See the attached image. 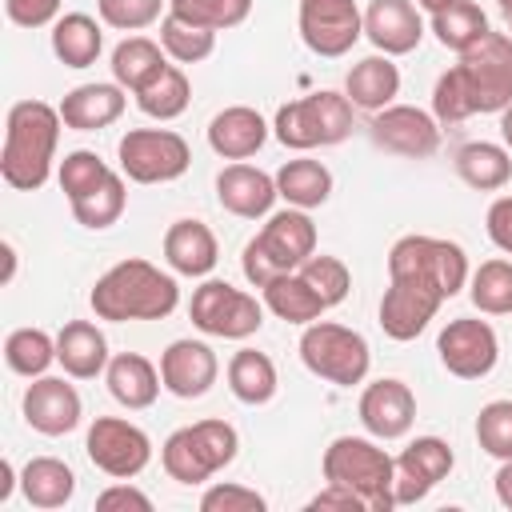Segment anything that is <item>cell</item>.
<instances>
[{"label": "cell", "instance_id": "6da1fadb", "mask_svg": "<svg viewBox=\"0 0 512 512\" xmlns=\"http://www.w3.org/2000/svg\"><path fill=\"white\" fill-rule=\"evenodd\" d=\"M96 320L128 324V320H164L180 304V288L172 272H160L152 260L128 256L112 264L88 292Z\"/></svg>", "mask_w": 512, "mask_h": 512}, {"label": "cell", "instance_id": "7a4b0ae2", "mask_svg": "<svg viewBox=\"0 0 512 512\" xmlns=\"http://www.w3.org/2000/svg\"><path fill=\"white\" fill-rule=\"evenodd\" d=\"M60 108L44 100H16L4 124L0 148V176L16 192H36L52 176L56 144H60Z\"/></svg>", "mask_w": 512, "mask_h": 512}, {"label": "cell", "instance_id": "3957f363", "mask_svg": "<svg viewBox=\"0 0 512 512\" xmlns=\"http://www.w3.org/2000/svg\"><path fill=\"white\" fill-rule=\"evenodd\" d=\"M324 480L356 492L368 512H392L396 508V456H388L376 436H336L324 448Z\"/></svg>", "mask_w": 512, "mask_h": 512}, {"label": "cell", "instance_id": "277c9868", "mask_svg": "<svg viewBox=\"0 0 512 512\" xmlns=\"http://www.w3.org/2000/svg\"><path fill=\"white\" fill-rule=\"evenodd\" d=\"M312 252H316V224L304 208L288 204L284 212H272L268 224L244 244L240 268H244V280L252 288H264L268 280L296 272Z\"/></svg>", "mask_w": 512, "mask_h": 512}, {"label": "cell", "instance_id": "5b68a950", "mask_svg": "<svg viewBox=\"0 0 512 512\" xmlns=\"http://www.w3.org/2000/svg\"><path fill=\"white\" fill-rule=\"evenodd\" d=\"M236 448H240V436L228 420H196V424L176 428L164 440L160 460L176 484L192 488V484L212 480L220 468H228L236 460Z\"/></svg>", "mask_w": 512, "mask_h": 512}, {"label": "cell", "instance_id": "8992f818", "mask_svg": "<svg viewBox=\"0 0 512 512\" xmlns=\"http://www.w3.org/2000/svg\"><path fill=\"white\" fill-rule=\"evenodd\" d=\"M272 132L292 152H312L348 140L352 132V100L344 92H312L300 100H288L276 108Z\"/></svg>", "mask_w": 512, "mask_h": 512}, {"label": "cell", "instance_id": "52a82bcc", "mask_svg": "<svg viewBox=\"0 0 512 512\" xmlns=\"http://www.w3.org/2000/svg\"><path fill=\"white\" fill-rule=\"evenodd\" d=\"M300 360L312 376L336 388H352V384H364L372 368V348L356 328H344L336 320H312L304 324V336H300Z\"/></svg>", "mask_w": 512, "mask_h": 512}, {"label": "cell", "instance_id": "ba28073f", "mask_svg": "<svg viewBox=\"0 0 512 512\" xmlns=\"http://www.w3.org/2000/svg\"><path fill=\"white\" fill-rule=\"evenodd\" d=\"M452 76L464 92L468 112H504L512 104V40L504 32H488L480 44L460 52Z\"/></svg>", "mask_w": 512, "mask_h": 512}, {"label": "cell", "instance_id": "9c48e42d", "mask_svg": "<svg viewBox=\"0 0 512 512\" xmlns=\"http://www.w3.org/2000/svg\"><path fill=\"white\" fill-rule=\"evenodd\" d=\"M388 276H408L428 288H436L444 300H452L468 284V256L456 240L440 236H400L388 248Z\"/></svg>", "mask_w": 512, "mask_h": 512}, {"label": "cell", "instance_id": "30bf717a", "mask_svg": "<svg viewBox=\"0 0 512 512\" xmlns=\"http://www.w3.org/2000/svg\"><path fill=\"white\" fill-rule=\"evenodd\" d=\"M116 156L132 184H172L192 164L188 140L172 128H128L116 144Z\"/></svg>", "mask_w": 512, "mask_h": 512}, {"label": "cell", "instance_id": "8fae6325", "mask_svg": "<svg viewBox=\"0 0 512 512\" xmlns=\"http://www.w3.org/2000/svg\"><path fill=\"white\" fill-rule=\"evenodd\" d=\"M188 316H192V324L204 336H216V340H248L264 324V304L256 296L232 288L228 280H204L192 292Z\"/></svg>", "mask_w": 512, "mask_h": 512}, {"label": "cell", "instance_id": "7c38bea8", "mask_svg": "<svg viewBox=\"0 0 512 512\" xmlns=\"http://www.w3.org/2000/svg\"><path fill=\"white\" fill-rule=\"evenodd\" d=\"M84 452L88 460L112 476V480H132L148 468L152 460V440L140 424L124 420V416H96L92 428H88V440H84Z\"/></svg>", "mask_w": 512, "mask_h": 512}, {"label": "cell", "instance_id": "4fadbf2b", "mask_svg": "<svg viewBox=\"0 0 512 512\" xmlns=\"http://www.w3.org/2000/svg\"><path fill=\"white\" fill-rule=\"evenodd\" d=\"M364 36V12L356 0H300V40L316 56H348Z\"/></svg>", "mask_w": 512, "mask_h": 512}, {"label": "cell", "instance_id": "5bb4252c", "mask_svg": "<svg viewBox=\"0 0 512 512\" xmlns=\"http://www.w3.org/2000/svg\"><path fill=\"white\" fill-rule=\"evenodd\" d=\"M368 136L376 140V148H384L392 156L428 160L440 148V120L412 104H388V108L372 112Z\"/></svg>", "mask_w": 512, "mask_h": 512}, {"label": "cell", "instance_id": "9a60e30c", "mask_svg": "<svg viewBox=\"0 0 512 512\" xmlns=\"http://www.w3.org/2000/svg\"><path fill=\"white\" fill-rule=\"evenodd\" d=\"M436 352H440V364L460 376V380H484L496 360H500V340L492 332L488 320H476V316H460V320H448L444 332L436 336Z\"/></svg>", "mask_w": 512, "mask_h": 512}, {"label": "cell", "instance_id": "2e32d148", "mask_svg": "<svg viewBox=\"0 0 512 512\" xmlns=\"http://www.w3.org/2000/svg\"><path fill=\"white\" fill-rule=\"evenodd\" d=\"M444 296L420 280H408V276H392V284L384 288L380 296V328L384 336L392 340H416L440 312Z\"/></svg>", "mask_w": 512, "mask_h": 512}, {"label": "cell", "instance_id": "e0dca14e", "mask_svg": "<svg viewBox=\"0 0 512 512\" xmlns=\"http://www.w3.org/2000/svg\"><path fill=\"white\" fill-rule=\"evenodd\" d=\"M24 420L32 432L40 436H68L72 428H80L84 420V404H80V392L64 380V376H36L28 388H24Z\"/></svg>", "mask_w": 512, "mask_h": 512}, {"label": "cell", "instance_id": "ac0fdd59", "mask_svg": "<svg viewBox=\"0 0 512 512\" xmlns=\"http://www.w3.org/2000/svg\"><path fill=\"white\" fill-rule=\"evenodd\" d=\"M456 456L440 436H416L400 456H396V508L400 504H420L448 472H452Z\"/></svg>", "mask_w": 512, "mask_h": 512}, {"label": "cell", "instance_id": "d6986e66", "mask_svg": "<svg viewBox=\"0 0 512 512\" xmlns=\"http://www.w3.org/2000/svg\"><path fill=\"white\" fill-rule=\"evenodd\" d=\"M356 412H360V424L368 428V436L400 440L416 424V396H412V388L404 380L384 376V380H372L360 392V408Z\"/></svg>", "mask_w": 512, "mask_h": 512}, {"label": "cell", "instance_id": "ffe728a7", "mask_svg": "<svg viewBox=\"0 0 512 512\" xmlns=\"http://www.w3.org/2000/svg\"><path fill=\"white\" fill-rule=\"evenodd\" d=\"M364 36L384 56H408L424 40V12L416 0H368Z\"/></svg>", "mask_w": 512, "mask_h": 512}, {"label": "cell", "instance_id": "44dd1931", "mask_svg": "<svg viewBox=\"0 0 512 512\" xmlns=\"http://www.w3.org/2000/svg\"><path fill=\"white\" fill-rule=\"evenodd\" d=\"M216 376H220V360L204 340H172L160 352L164 392H172L180 400H200L204 392H212Z\"/></svg>", "mask_w": 512, "mask_h": 512}, {"label": "cell", "instance_id": "7402d4cb", "mask_svg": "<svg viewBox=\"0 0 512 512\" xmlns=\"http://www.w3.org/2000/svg\"><path fill=\"white\" fill-rule=\"evenodd\" d=\"M276 176H268L264 168H252L244 160L220 168L216 176V200L224 212L240 216V220H260V216H272V204H276Z\"/></svg>", "mask_w": 512, "mask_h": 512}, {"label": "cell", "instance_id": "603a6c76", "mask_svg": "<svg viewBox=\"0 0 512 512\" xmlns=\"http://www.w3.org/2000/svg\"><path fill=\"white\" fill-rule=\"evenodd\" d=\"M124 104H128V96L112 80V84H76L72 92H64V100L56 108H60L64 128L100 132V128H108V124H116L124 116Z\"/></svg>", "mask_w": 512, "mask_h": 512}, {"label": "cell", "instance_id": "cb8c5ba5", "mask_svg": "<svg viewBox=\"0 0 512 512\" xmlns=\"http://www.w3.org/2000/svg\"><path fill=\"white\" fill-rule=\"evenodd\" d=\"M264 140H268V120L248 104H232L208 120V148L224 160H248L264 148Z\"/></svg>", "mask_w": 512, "mask_h": 512}, {"label": "cell", "instance_id": "d4e9b609", "mask_svg": "<svg viewBox=\"0 0 512 512\" xmlns=\"http://www.w3.org/2000/svg\"><path fill=\"white\" fill-rule=\"evenodd\" d=\"M164 260L176 276H208L220 260V244L204 220H176L164 232Z\"/></svg>", "mask_w": 512, "mask_h": 512}, {"label": "cell", "instance_id": "484cf974", "mask_svg": "<svg viewBox=\"0 0 512 512\" xmlns=\"http://www.w3.org/2000/svg\"><path fill=\"white\" fill-rule=\"evenodd\" d=\"M108 340L92 320H68L56 332V364L72 380H96L108 368Z\"/></svg>", "mask_w": 512, "mask_h": 512}, {"label": "cell", "instance_id": "4316f807", "mask_svg": "<svg viewBox=\"0 0 512 512\" xmlns=\"http://www.w3.org/2000/svg\"><path fill=\"white\" fill-rule=\"evenodd\" d=\"M104 380H108V392L116 404H124L128 412H140V408H152L164 380H160V368L140 356V352H120L108 360L104 368Z\"/></svg>", "mask_w": 512, "mask_h": 512}, {"label": "cell", "instance_id": "83f0119b", "mask_svg": "<svg viewBox=\"0 0 512 512\" xmlns=\"http://www.w3.org/2000/svg\"><path fill=\"white\" fill-rule=\"evenodd\" d=\"M344 96L352 100V108H364V112H380L388 108L396 96H400V68L392 64V56L376 52V56H364L348 68L344 76Z\"/></svg>", "mask_w": 512, "mask_h": 512}, {"label": "cell", "instance_id": "f1b7e54d", "mask_svg": "<svg viewBox=\"0 0 512 512\" xmlns=\"http://www.w3.org/2000/svg\"><path fill=\"white\" fill-rule=\"evenodd\" d=\"M280 388V376H276V364L268 352H256V348H240L232 352L228 360V392L248 404V408H260L276 396Z\"/></svg>", "mask_w": 512, "mask_h": 512}, {"label": "cell", "instance_id": "f546056e", "mask_svg": "<svg viewBox=\"0 0 512 512\" xmlns=\"http://www.w3.org/2000/svg\"><path fill=\"white\" fill-rule=\"evenodd\" d=\"M20 492H24V500H28L32 508L52 512V508H64V504L72 500L76 476H72V468H68L64 460H56V456H32V460L24 464V472H20Z\"/></svg>", "mask_w": 512, "mask_h": 512}, {"label": "cell", "instance_id": "4dcf8cb0", "mask_svg": "<svg viewBox=\"0 0 512 512\" xmlns=\"http://www.w3.org/2000/svg\"><path fill=\"white\" fill-rule=\"evenodd\" d=\"M164 68H168V52H164V44H156L148 36H128L112 48V80L124 92H140Z\"/></svg>", "mask_w": 512, "mask_h": 512}, {"label": "cell", "instance_id": "1f68e13d", "mask_svg": "<svg viewBox=\"0 0 512 512\" xmlns=\"http://www.w3.org/2000/svg\"><path fill=\"white\" fill-rule=\"evenodd\" d=\"M276 192L292 208H304V212L308 208H320L332 196V172L320 160H312V156L284 160L280 172H276Z\"/></svg>", "mask_w": 512, "mask_h": 512}, {"label": "cell", "instance_id": "d6a6232c", "mask_svg": "<svg viewBox=\"0 0 512 512\" xmlns=\"http://www.w3.org/2000/svg\"><path fill=\"white\" fill-rule=\"evenodd\" d=\"M104 48V32L88 12H68L52 24V52L64 68H88L96 64Z\"/></svg>", "mask_w": 512, "mask_h": 512}, {"label": "cell", "instance_id": "836d02e7", "mask_svg": "<svg viewBox=\"0 0 512 512\" xmlns=\"http://www.w3.org/2000/svg\"><path fill=\"white\" fill-rule=\"evenodd\" d=\"M456 176L476 192H500L512 180L508 148L488 144V140H472V144L456 148Z\"/></svg>", "mask_w": 512, "mask_h": 512}, {"label": "cell", "instance_id": "e575fe53", "mask_svg": "<svg viewBox=\"0 0 512 512\" xmlns=\"http://www.w3.org/2000/svg\"><path fill=\"white\" fill-rule=\"evenodd\" d=\"M260 292H264V308L272 316L288 320V324H312V320H320L328 312L324 300L312 292V284L300 272H284V276L268 280Z\"/></svg>", "mask_w": 512, "mask_h": 512}, {"label": "cell", "instance_id": "d590c367", "mask_svg": "<svg viewBox=\"0 0 512 512\" xmlns=\"http://www.w3.org/2000/svg\"><path fill=\"white\" fill-rule=\"evenodd\" d=\"M432 32H436V40L448 48V52H468L472 44H480L492 28H488V16H484V8L480 4H472V0H452L448 8H440V12H432Z\"/></svg>", "mask_w": 512, "mask_h": 512}, {"label": "cell", "instance_id": "8d00e7d4", "mask_svg": "<svg viewBox=\"0 0 512 512\" xmlns=\"http://www.w3.org/2000/svg\"><path fill=\"white\" fill-rule=\"evenodd\" d=\"M136 96V108L144 112V116H152V120H176L184 108H188V100H192V84H188V76H184V68L180 64H168L156 80H148L140 92H132Z\"/></svg>", "mask_w": 512, "mask_h": 512}, {"label": "cell", "instance_id": "74e56055", "mask_svg": "<svg viewBox=\"0 0 512 512\" xmlns=\"http://www.w3.org/2000/svg\"><path fill=\"white\" fill-rule=\"evenodd\" d=\"M4 364L16 376H24V380L44 376L56 364V336H48L44 328H16V332H8V340H4Z\"/></svg>", "mask_w": 512, "mask_h": 512}, {"label": "cell", "instance_id": "f35d334b", "mask_svg": "<svg viewBox=\"0 0 512 512\" xmlns=\"http://www.w3.org/2000/svg\"><path fill=\"white\" fill-rule=\"evenodd\" d=\"M128 208V188H124V172H112L104 184H96L88 196L72 200V216L76 224L100 232V228H112Z\"/></svg>", "mask_w": 512, "mask_h": 512}, {"label": "cell", "instance_id": "ab89813d", "mask_svg": "<svg viewBox=\"0 0 512 512\" xmlns=\"http://www.w3.org/2000/svg\"><path fill=\"white\" fill-rule=\"evenodd\" d=\"M468 296L480 312L508 316L512 312V260H484L468 276Z\"/></svg>", "mask_w": 512, "mask_h": 512}, {"label": "cell", "instance_id": "60d3db41", "mask_svg": "<svg viewBox=\"0 0 512 512\" xmlns=\"http://www.w3.org/2000/svg\"><path fill=\"white\" fill-rule=\"evenodd\" d=\"M160 44H164V52L176 64H200V60H208L216 52V32L164 12V20H160Z\"/></svg>", "mask_w": 512, "mask_h": 512}, {"label": "cell", "instance_id": "b9f144b4", "mask_svg": "<svg viewBox=\"0 0 512 512\" xmlns=\"http://www.w3.org/2000/svg\"><path fill=\"white\" fill-rule=\"evenodd\" d=\"M168 12L188 20V24L224 32V28H236L248 20L252 0H168Z\"/></svg>", "mask_w": 512, "mask_h": 512}, {"label": "cell", "instance_id": "7bdbcfd3", "mask_svg": "<svg viewBox=\"0 0 512 512\" xmlns=\"http://www.w3.org/2000/svg\"><path fill=\"white\" fill-rule=\"evenodd\" d=\"M296 272L312 284V292L324 300V308H336V304L348 296V288H352V272H348V264H344L340 256L312 252Z\"/></svg>", "mask_w": 512, "mask_h": 512}, {"label": "cell", "instance_id": "ee69618b", "mask_svg": "<svg viewBox=\"0 0 512 512\" xmlns=\"http://www.w3.org/2000/svg\"><path fill=\"white\" fill-rule=\"evenodd\" d=\"M112 176V168L96 156V152H88V148H76V152H68L64 160H60V168H56V180H60V192L68 196V204L72 200H80V196H88L96 184H104Z\"/></svg>", "mask_w": 512, "mask_h": 512}, {"label": "cell", "instance_id": "f6af8a7d", "mask_svg": "<svg viewBox=\"0 0 512 512\" xmlns=\"http://www.w3.org/2000/svg\"><path fill=\"white\" fill-rule=\"evenodd\" d=\"M476 444L496 460H512V400H488L480 408Z\"/></svg>", "mask_w": 512, "mask_h": 512}, {"label": "cell", "instance_id": "bcb514c9", "mask_svg": "<svg viewBox=\"0 0 512 512\" xmlns=\"http://www.w3.org/2000/svg\"><path fill=\"white\" fill-rule=\"evenodd\" d=\"M164 4L168 0H96L100 20L108 28H116V32H140V28L156 24Z\"/></svg>", "mask_w": 512, "mask_h": 512}, {"label": "cell", "instance_id": "7dc6e473", "mask_svg": "<svg viewBox=\"0 0 512 512\" xmlns=\"http://www.w3.org/2000/svg\"><path fill=\"white\" fill-rule=\"evenodd\" d=\"M268 500L256 492V488H244V484H212L204 496H200V512H264Z\"/></svg>", "mask_w": 512, "mask_h": 512}, {"label": "cell", "instance_id": "c3c4849f", "mask_svg": "<svg viewBox=\"0 0 512 512\" xmlns=\"http://www.w3.org/2000/svg\"><path fill=\"white\" fill-rule=\"evenodd\" d=\"M432 116L440 120V128L464 124V120L472 116L468 104H464V92H460V84H456V76H452V68L440 72V80H436V88H432Z\"/></svg>", "mask_w": 512, "mask_h": 512}, {"label": "cell", "instance_id": "681fc988", "mask_svg": "<svg viewBox=\"0 0 512 512\" xmlns=\"http://www.w3.org/2000/svg\"><path fill=\"white\" fill-rule=\"evenodd\" d=\"M60 4L64 0H4V12L20 28H44L60 20Z\"/></svg>", "mask_w": 512, "mask_h": 512}, {"label": "cell", "instance_id": "f907efd6", "mask_svg": "<svg viewBox=\"0 0 512 512\" xmlns=\"http://www.w3.org/2000/svg\"><path fill=\"white\" fill-rule=\"evenodd\" d=\"M96 508L100 512H152V500H148V492H140L136 484H128V480H120V484H112V488H104L100 496H96Z\"/></svg>", "mask_w": 512, "mask_h": 512}, {"label": "cell", "instance_id": "816d5d0a", "mask_svg": "<svg viewBox=\"0 0 512 512\" xmlns=\"http://www.w3.org/2000/svg\"><path fill=\"white\" fill-rule=\"evenodd\" d=\"M488 236H492V244L500 248V252H508L512 256V196H500V200H492V208H488Z\"/></svg>", "mask_w": 512, "mask_h": 512}, {"label": "cell", "instance_id": "f5cc1de1", "mask_svg": "<svg viewBox=\"0 0 512 512\" xmlns=\"http://www.w3.org/2000/svg\"><path fill=\"white\" fill-rule=\"evenodd\" d=\"M308 508H312V512H328V508H344V512H368V508H364V500H360L356 492L340 488V484H324V492H316V496L308 500Z\"/></svg>", "mask_w": 512, "mask_h": 512}, {"label": "cell", "instance_id": "db71d44e", "mask_svg": "<svg viewBox=\"0 0 512 512\" xmlns=\"http://www.w3.org/2000/svg\"><path fill=\"white\" fill-rule=\"evenodd\" d=\"M496 500L512 512V460H500V472H496Z\"/></svg>", "mask_w": 512, "mask_h": 512}, {"label": "cell", "instance_id": "11a10c76", "mask_svg": "<svg viewBox=\"0 0 512 512\" xmlns=\"http://www.w3.org/2000/svg\"><path fill=\"white\" fill-rule=\"evenodd\" d=\"M16 488V472H12V460H0V504L12 496Z\"/></svg>", "mask_w": 512, "mask_h": 512}, {"label": "cell", "instance_id": "9f6ffc18", "mask_svg": "<svg viewBox=\"0 0 512 512\" xmlns=\"http://www.w3.org/2000/svg\"><path fill=\"white\" fill-rule=\"evenodd\" d=\"M0 256H4V276H0V284H12V276H16V248L4 240V244H0Z\"/></svg>", "mask_w": 512, "mask_h": 512}, {"label": "cell", "instance_id": "6f0895ef", "mask_svg": "<svg viewBox=\"0 0 512 512\" xmlns=\"http://www.w3.org/2000/svg\"><path fill=\"white\" fill-rule=\"evenodd\" d=\"M500 136H504V148H512V104L500 112Z\"/></svg>", "mask_w": 512, "mask_h": 512}, {"label": "cell", "instance_id": "680465c9", "mask_svg": "<svg viewBox=\"0 0 512 512\" xmlns=\"http://www.w3.org/2000/svg\"><path fill=\"white\" fill-rule=\"evenodd\" d=\"M416 4H420V12H428V16H432V12H440V8H448L452 0H416Z\"/></svg>", "mask_w": 512, "mask_h": 512}, {"label": "cell", "instance_id": "91938a15", "mask_svg": "<svg viewBox=\"0 0 512 512\" xmlns=\"http://www.w3.org/2000/svg\"><path fill=\"white\" fill-rule=\"evenodd\" d=\"M496 4H500V12H504V16L512 20V0H496Z\"/></svg>", "mask_w": 512, "mask_h": 512}]
</instances>
